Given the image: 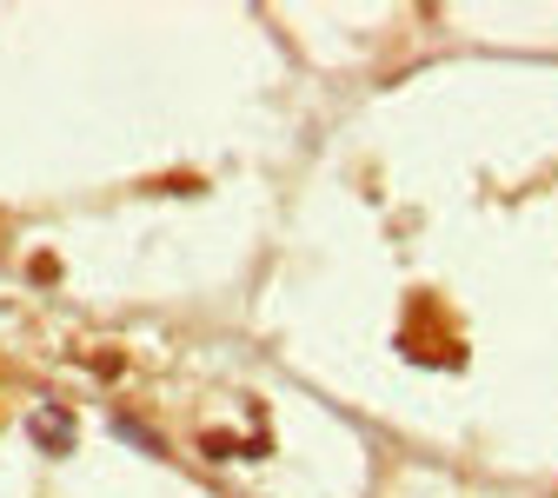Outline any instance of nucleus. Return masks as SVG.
<instances>
[{
    "instance_id": "1",
    "label": "nucleus",
    "mask_w": 558,
    "mask_h": 498,
    "mask_svg": "<svg viewBox=\"0 0 558 498\" xmlns=\"http://www.w3.org/2000/svg\"><path fill=\"white\" fill-rule=\"evenodd\" d=\"M40 439H47L53 452H66V412H53V405L40 412Z\"/></svg>"
}]
</instances>
